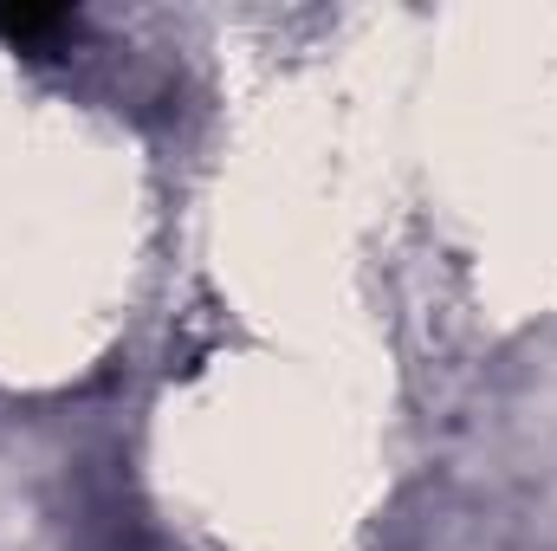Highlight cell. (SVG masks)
<instances>
[{
    "mask_svg": "<svg viewBox=\"0 0 557 551\" xmlns=\"http://www.w3.org/2000/svg\"><path fill=\"white\" fill-rule=\"evenodd\" d=\"M65 26H72V13H59V7H0V39H13V46H46Z\"/></svg>",
    "mask_w": 557,
    "mask_h": 551,
    "instance_id": "1",
    "label": "cell"
}]
</instances>
